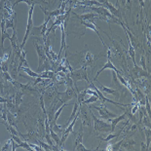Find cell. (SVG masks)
<instances>
[{"mask_svg":"<svg viewBox=\"0 0 151 151\" xmlns=\"http://www.w3.org/2000/svg\"><path fill=\"white\" fill-rule=\"evenodd\" d=\"M70 77L72 78V80L74 82V84H76L78 81L85 80L87 82H90L89 79H88V74H87V66L83 65L81 68L76 70H72L71 72H69Z\"/></svg>","mask_w":151,"mask_h":151,"instance_id":"3","label":"cell"},{"mask_svg":"<svg viewBox=\"0 0 151 151\" xmlns=\"http://www.w3.org/2000/svg\"><path fill=\"white\" fill-rule=\"evenodd\" d=\"M85 91V93L87 94V95H90V96H98V94H96V92L95 90L93 89H91V88H88V89H86V90H84Z\"/></svg>","mask_w":151,"mask_h":151,"instance_id":"30","label":"cell"},{"mask_svg":"<svg viewBox=\"0 0 151 151\" xmlns=\"http://www.w3.org/2000/svg\"><path fill=\"white\" fill-rule=\"evenodd\" d=\"M139 62H141V67L142 68V69L147 70V68H146V62H145V56L144 55H141V61H139Z\"/></svg>","mask_w":151,"mask_h":151,"instance_id":"27","label":"cell"},{"mask_svg":"<svg viewBox=\"0 0 151 151\" xmlns=\"http://www.w3.org/2000/svg\"><path fill=\"white\" fill-rule=\"evenodd\" d=\"M15 17H12V18H9V19H5V27H6V29L7 28H16L15 27Z\"/></svg>","mask_w":151,"mask_h":151,"instance_id":"18","label":"cell"},{"mask_svg":"<svg viewBox=\"0 0 151 151\" xmlns=\"http://www.w3.org/2000/svg\"><path fill=\"white\" fill-rule=\"evenodd\" d=\"M8 101H9V99H5L3 96H0V103H6Z\"/></svg>","mask_w":151,"mask_h":151,"instance_id":"35","label":"cell"},{"mask_svg":"<svg viewBox=\"0 0 151 151\" xmlns=\"http://www.w3.org/2000/svg\"><path fill=\"white\" fill-rule=\"evenodd\" d=\"M143 118V125L146 128H150V121H149V118H148V116H144Z\"/></svg>","mask_w":151,"mask_h":151,"instance_id":"33","label":"cell"},{"mask_svg":"<svg viewBox=\"0 0 151 151\" xmlns=\"http://www.w3.org/2000/svg\"><path fill=\"white\" fill-rule=\"evenodd\" d=\"M79 93V90L77 89V87L75 88H66L65 92L64 93H58L57 99L59 102L62 103H66L67 101H69L70 99H72L74 96H77V94Z\"/></svg>","mask_w":151,"mask_h":151,"instance_id":"2","label":"cell"},{"mask_svg":"<svg viewBox=\"0 0 151 151\" xmlns=\"http://www.w3.org/2000/svg\"><path fill=\"white\" fill-rule=\"evenodd\" d=\"M90 107L94 108V109H96L99 111L101 119H102V120H108L109 118H114L117 116V114H115V113L111 112L110 110H108L103 104L99 105V106H90Z\"/></svg>","mask_w":151,"mask_h":151,"instance_id":"6","label":"cell"},{"mask_svg":"<svg viewBox=\"0 0 151 151\" xmlns=\"http://www.w3.org/2000/svg\"><path fill=\"white\" fill-rule=\"evenodd\" d=\"M105 69H110V70H113V71H115V72H118V69H117V67H115V65L113 64V62H111V59L110 58H107V62H105V64L102 66L101 69H99L98 71V73L96 74V76H95V78H94V81H98V77H99V75L101 74L102 71H104Z\"/></svg>","mask_w":151,"mask_h":151,"instance_id":"9","label":"cell"},{"mask_svg":"<svg viewBox=\"0 0 151 151\" xmlns=\"http://www.w3.org/2000/svg\"><path fill=\"white\" fill-rule=\"evenodd\" d=\"M24 91L19 90V91H17V92L15 93V95L11 96L10 99L17 105V106H20L21 103L22 102V96H24Z\"/></svg>","mask_w":151,"mask_h":151,"instance_id":"12","label":"cell"},{"mask_svg":"<svg viewBox=\"0 0 151 151\" xmlns=\"http://www.w3.org/2000/svg\"><path fill=\"white\" fill-rule=\"evenodd\" d=\"M119 136H120V134H109V135H108L105 138H101V141H104L108 142V141H112V139H114V138H118Z\"/></svg>","mask_w":151,"mask_h":151,"instance_id":"25","label":"cell"},{"mask_svg":"<svg viewBox=\"0 0 151 151\" xmlns=\"http://www.w3.org/2000/svg\"><path fill=\"white\" fill-rule=\"evenodd\" d=\"M90 109V114L92 116V119L94 120V129H95L96 132H101V133H110L111 132V125L109 123L103 121L102 119H99L98 117H96V115L94 114Z\"/></svg>","mask_w":151,"mask_h":151,"instance_id":"1","label":"cell"},{"mask_svg":"<svg viewBox=\"0 0 151 151\" xmlns=\"http://www.w3.org/2000/svg\"><path fill=\"white\" fill-rule=\"evenodd\" d=\"M45 139H46L47 143L49 144V145H51L52 147L54 146V145H55V143L53 142L52 138H51V136H50V134H46V135H45Z\"/></svg>","mask_w":151,"mask_h":151,"instance_id":"29","label":"cell"},{"mask_svg":"<svg viewBox=\"0 0 151 151\" xmlns=\"http://www.w3.org/2000/svg\"><path fill=\"white\" fill-rule=\"evenodd\" d=\"M79 108H80V110H78V112H79V117H80L81 120H82V126L90 127L91 126V119H92V116L89 117V115H88V112H87L86 108H85L84 104L80 105Z\"/></svg>","mask_w":151,"mask_h":151,"instance_id":"7","label":"cell"},{"mask_svg":"<svg viewBox=\"0 0 151 151\" xmlns=\"http://www.w3.org/2000/svg\"><path fill=\"white\" fill-rule=\"evenodd\" d=\"M0 29H1V49L4 51V41L5 39L10 38V35L6 32V27H5V19L2 18L0 22Z\"/></svg>","mask_w":151,"mask_h":151,"instance_id":"11","label":"cell"},{"mask_svg":"<svg viewBox=\"0 0 151 151\" xmlns=\"http://www.w3.org/2000/svg\"><path fill=\"white\" fill-rule=\"evenodd\" d=\"M20 70H22V71H24V72H25L27 74L29 77L31 78H36V77H40V73H38V72H35V71H32L30 69L29 67H27V66H22V67H20L19 68V71Z\"/></svg>","mask_w":151,"mask_h":151,"instance_id":"15","label":"cell"},{"mask_svg":"<svg viewBox=\"0 0 151 151\" xmlns=\"http://www.w3.org/2000/svg\"><path fill=\"white\" fill-rule=\"evenodd\" d=\"M10 147H12V138H10L9 141H6V143H5L3 146L0 148V151H4V150H8Z\"/></svg>","mask_w":151,"mask_h":151,"instance_id":"26","label":"cell"},{"mask_svg":"<svg viewBox=\"0 0 151 151\" xmlns=\"http://www.w3.org/2000/svg\"><path fill=\"white\" fill-rule=\"evenodd\" d=\"M99 101V96H91L89 99H85V101H83L84 105H87V104H90V103H94V102H96Z\"/></svg>","mask_w":151,"mask_h":151,"instance_id":"21","label":"cell"},{"mask_svg":"<svg viewBox=\"0 0 151 151\" xmlns=\"http://www.w3.org/2000/svg\"><path fill=\"white\" fill-rule=\"evenodd\" d=\"M7 123L10 125V126H13L17 128V121H16V116L11 113L9 110H7Z\"/></svg>","mask_w":151,"mask_h":151,"instance_id":"17","label":"cell"},{"mask_svg":"<svg viewBox=\"0 0 151 151\" xmlns=\"http://www.w3.org/2000/svg\"><path fill=\"white\" fill-rule=\"evenodd\" d=\"M29 143V142H28ZM29 146L32 148V150H35V151H42L43 150V148H42L40 145H35V144H32V143H29Z\"/></svg>","mask_w":151,"mask_h":151,"instance_id":"32","label":"cell"},{"mask_svg":"<svg viewBox=\"0 0 151 151\" xmlns=\"http://www.w3.org/2000/svg\"><path fill=\"white\" fill-rule=\"evenodd\" d=\"M49 134H50L51 138H52V139H53V141H55V144L59 145V141H61V138H59L58 134L54 132L52 128H50V132H49Z\"/></svg>","mask_w":151,"mask_h":151,"instance_id":"20","label":"cell"},{"mask_svg":"<svg viewBox=\"0 0 151 151\" xmlns=\"http://www.w3.org/2000/svg\"><path fill=\"white\" fill-rule=\"evenodd\" d=\"M96 59V57L93 55L92 53H90L89 51H87L86 54H85V57H84V62H85V66H90V65H92L94 64V62H95Z\"/></svg>","mask_w":151,"mask_h":151,"instance_id":"13","label":"cell"},{"mask_svg":"<svg viewBox=\"0 0 151 151\" xmlns=\"http://www.w3.org/2000/svg\"><path fill=\"white\" fill-rule=\"evenodd\" d=\"M99 88V90L101 91V92H103L105 94H108V95H113V96H118V92H117V90H115V89H112V88H108V87H105L103 86L101 83H99V86H96Z\"/></svg>","mask_w":151,"mask_h":151,"instance_id":"14","label":"cell"},{"mask_svg":"<svg viewBox=\"0 0 151 151\" xmlns=\"http://www.w3.org/2000/svg\"><path fill=\"white\" fill-rule=\"evenodd\" d=\"M141 150L142 151H143V150H147V146H146V144H145L144 142H141Z\"/></svg>","mask_w":151,"mask_h":151,"instance_id":"36","label":"cell"},{"mask_svg":"<svg viewBox=\"0 0 151 151\" xmlns=\"http://www.w3.org/2000/svg\"><path fill=\"white\" fill-rule=\"evenodd\" d=\"M34 6H35V5H32V6H30L29 11H28V19H27V30H25V34H24V40H22V44L20 45V47H21L22 49H24V47L25 43H27V41L28 37L30 36L31 30H32V27H33L32 16H33Z\"/></svg>","mask_w":151,"mask_h":151,"instance_id":"4","label":"cell"},{"mask_svg":"<svg viewBox=\"0 0 151 151\" xmlns=\"http://www.w3.org/2000/svg\"><path fill=\"white\" fill-rule=\"evenodd\" d=\"M135 144H136L135 141H133V139H128V141H125V143L123 144V146L121 145V148H124V149H131V148H133V146Z\"/></svg>","mask_w":151,"mask_h":151,"instance_id":"19","label":"cell"},{"mask_svg":"<svg viewBox=\"0 0 151 151\" xmlns=\"http://www.w3.org/2000/svg\"><path fill=\"white\" fill-rule=\"evenodd\" d=\"M76 1L78 2V1H84V0H76Z\"/></svg>","mask_w":151,"mask_h":151,"instance_id":"38","label":"cell"},{"mask_svg":"<svg viewBox=\"0 0 151 151\" xmlns=\"http://www.w3.org/2000/svg\"><path fill=\"white\" fill-rule=\"evenodd\" d=\"M2 78L4 79L5 81H7V82H10L11 84L13 83V81L15 80V79H14L12 76H11V74L8 72H2Z\"/></svg>","mask_w":151,"mask_h":151,"instance_id":"24","label":"cell"},{"mask_svg":"<svg viewBox=\"0 0 151 151\" xmlns=\"http://www.w3.org/2000/svg\"><path fill=\"white\" fill-rule=\"evenodd\" d=\"M124 139H125V136L121 141H119L117 143L115 144H111V148H110V151H117V150H120L121 149V145L122 143L124 142Z\"/></svg>","mask_w":151,"mask_h":151,"instance_id":"22","label":"cell"},{"mask_svg":"<svg viewBox=\"0 0 151 151\" xmlns=\"http://www.w3.org/2000/svg\"><path fill=\"white\" fill-rule=\"evenodd\" d=\"M89 83H90V87H91V88H93V89L96 91V94H98V96H99V99H101V101L109 102V103L114 104V105H116V106H122V107H127V106H129V105H130V104H124V103H120V102L113 101H111V99H106V98H105V96H103V94L101 93V91L99 90V88L96 87L95 84H94V82H89Z\"/></svg>","mask_w":151,"mask_h":151,"instance_id":"5","label":"cell"},{"mask_svg":"<svg viewBox=\"0 0 151 151\" xmlns=\"http://www.w3.org/2000/svg\"><path fill=\"white\" fill-rule=\"evenodd\" d=\"M10 135H11V138H12L13 141H15L17 144H20V143H21V142L22 141V139L20 138V136H15V135H12V134H10Z\"/></svg>","mask_w":151,"mask_h":151,"instance_id":"31","label":"cell"},{"mask_svg":"<svg viewBox=\"0 0 151 151\" xmlns=\"http://www.w3.org/2000/svg\"><path fill=\"white\" fill-rule=\"evenodd\" d=\"M96 1H99V3H101V5H102V3H103V2H105V1H107V0H96Z\"/></svg>","mask_w":151,"mask_h":151,"instance_id":"37","label":"cell"},{"mask_svg":"<svg viewBox=\"0 0 151 151\" xmlns=\"http://www.w3.org/2000/svg\"><path fill=\"white\" fill-rule=\"evenodd\" d=\"M74 148H75V150H77V151H86V150L89 149V148H87L83 143H82V142L78 143Z\"/></svg>","mask_w":151,"mask_h":151,"instance_id":"28","label":"cell"},{"mask_svg":"<svg viewBox=\"0 0 151 151\" xmlns=\"http://www.w3.org/2000/svg\"><path fill=\"white\" fill-rule=\"evenodd\" d=\"M138 110V103H136L135 104V106H134L132 108V112H131V114H133V115H135L136 114V112Z\"/></svg>","mask_w":151,"mask_h":151,"instance_id":"34","label":"cell"},{"mask_svg":"<svg viewBox=\"0 0 151 151\" xmlns=\"http://www.w3.org/2000/svg\"><path fill=\"white\" fill-rule=\"evenodd\" d=\"M79 109V104H78V102L76 101V102H74V105H73V110H72V113L70 114V117L68 118V120L66 121V123H65L64 125V128H66L68 126V124H69V122H71L73 120V118L75 117L76 115H77V111Z\"/></svg>","mask_w":151,"mask_h":151,"instance_id":"16","label":"cell"},{"mask_svg":"<svg viewBox=\"0 0 151 151\" xmlns=\"http://www.w3.org/2000/svg\"><path fill=\"white\" fill-rule=\"evenodd\" d=\"M36 141V139H35ZM36 142L38 143L40 146L43 148V150H46V151H50V150H53V147L51 146V145H49L48 143H46V142H43L41 141H36Z\"/></svg>","mask_w":151,"mask_h":151,"instance_id":"23","label":"cell"},{"mask_svg":"<svg viewBox=\"0 0 151 151\" xmlns=\"http://www.w3.org/2000/svg\"><path fill=\"white\" fill-rule=\"evenodd\" d=\"M102 7L106 8V9L109 11V12L112 14V16H114L115 18H117L118 20H120L122 21V16H121V12H120V9L117 7H115L114 5H113L111 2H109L107 0V1H105L102 3Z\"/></svg>","mask_w":151,"mask_h":151,"instance_id":"8","label":"cell"},{"mask_svg":"<svg viewBox=\"0 0 151 151\" xmlns=\"http://www.w3.org/2000/svg\"><path fill=\"white\" fill-rule=\"evenodd\" d=\"M128 116V111L124 113V114H122L120 116H116L114 118H109L108 119V122H110L111 123V133H113L115 131V128L116 126L118 125L119 122H121L122 120H124V119H126V117Z\"/></svg>","mask_w":151,"mask_h":151,"instance_id":"10","label":"cell"}]
</instances>
